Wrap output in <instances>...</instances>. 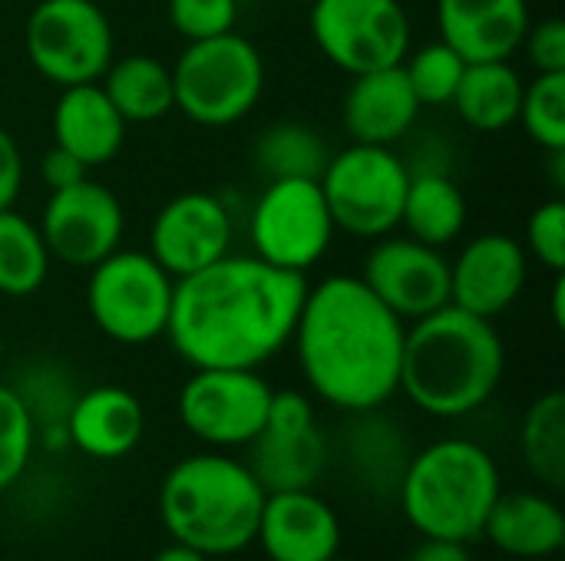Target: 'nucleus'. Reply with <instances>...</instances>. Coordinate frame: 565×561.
Wrapping results in <instances>:
<instances>
[{
  "label": "nucleus",
  "instance_id": "nucleus-1",
  "mask_svg": "<svg viewBox=\"0 0 565 561\" xmlns=\"http://www.w3.org/2000/svg\"><path fill=\"white\" fill-rule=\"evenodd\" d=\"M305 294V274L228 251L175 281L166 337L189 367L258 370L291 344Z\"/></svg>",
  "mask_w": 565,
  "mask_h": 561
},
{
  "label": "nucleus",
  "instance_id": "nucleus-2",
  "mask_svg": "<svg viewBox=\"0 0 565 561\" xmlns=\"http://www.w3.org/2000/svg\"><path fill=\"white\" fill-rule=\"evenodd\" d=\"M407 321L361 278L331 274L308 288L291 344L308 390L334 410L374 413L401 390Z\"/></svg>",
  "mask_w": 565,
  "mask_h": 561
},
{
  "label": "nucleus",
  "instance_id": "nucleus-3",
  "mask_svg": "<svg viewBox=\"0 0 565 561\" xmlns=\"http://www.w3.org/2000/svg\"><path fill=\"white\" fill-rule=\"evenodd\" d=\"M503 370L507 347L493 321L444 304L407 324L397 393L427 417L457 420L493 400Z\"/></svg>",
  "mask_w": 565,
  "mask_h": 561
},
{
  "label": "nucleus",
  "instance_id": "nucleus-4",
  "mask_svg": "<svg viewBox=\"0 0 565 561\" xmlns=\"http://www.w3.org/2000/svg\"><path fill=\"white\" fill-rule=\"evenodd\" d=\"M265 489L248 463L212 450L179 460L159 486V519L172 542L209 559L255 546Z\"/></svg>",
  "mask_w": 565,
  "mask_h": 561
},
{
  "label": "nucleus",
  "instance_id": "nucleus-5",
  "mask_svg": "<svg viewBox=\"0 0 565 561\" xmlns=\"http://www.w3.org/2000/svg\"><path fill=\"white\" fill-rule=\"evenodd\" d=\"M401 509L424 539L473 542L503 493L493 453L473 440H437L407 460L401 473Z\"/></svg>",
  "mask_w": 565,
  "mask_h": 561
},
{
  "label": "nucleus",
  "instance_id": "nucleus-6",
  "mask_svg": "<svg viewBox=\"0 0 565 561\" xmlns=\"http://www.w3.org/2000/svg\"><path fill=\"white\" fill-rule=\"evenodd\" d=\"M169 69L175 109L205 129L242 122L265 93V60L235 30L189 43Z\"/></svg>",
  "mask_w": 565,
  "mask_h": 561
},
{
  "label": "nucleus",
  "instance_id": "nucleus-7",
  "mask_svg": "<svg viewBox=\"0 0 565 561\" xmlns=\"http://www.w3.org/2000/svg\"><path fill=\"white\" fill-rule=\"evenodd\" d=\"M175 278L149 255L116 248L89 268L86 311L116 344L142 347L166 337Z\"/></svg>",
  "mask_w": 565,
  "mask_h": 561
},
{
  "label": "nucleus",
  "instance_id": "nucleus-8",
  "mask_svg": "<svg viewBox=\"0 0 565 561\" xmlns=\"http://www.w3.org/2000/svg\"><path fill=\"white\" fill-rule=\"evenodd\" d=\"M318 185L338 231L377 241L401 225L411 169L391 145L351 142L328 155Z\"/></svg>",
  "mask_w": 565,
  "mask_h": 561
},
{
  "label": "nucleus",
  "instance_id": "nucleus-9",
  "mask_svg": "<svg viewBox=\"0 0 565 561\" xmlns=\"http://www.w3.org/2000/svg\"><path fill=\"white\" fill-rule=\"evenodd\" d=\"M30 66L53 86L99 83L116 56V33L96 0H40L23 23Z\"/></svg>",
  "mask_w": 565,
  "mask_h": 561
},
{
  "label": "nucleus",
  "instance_id": "nucleus-10",
  "mask_svg": "<svg viewBox=\"0 0 565 561\" xmlns=\"http://www.w3.org/2000/svg\"><path fill=\"white\" fill-rule=\"evenodd\" d=\"M334 231L318 179L268 182L248 215L252 255L295 274H305L328 255Z\"/></svg>",
  "mask_w": 565,
  "mask_h": 561
},
{
  "label": "nucleus",
  "instance_id": "nucleus-11",
  "mask_svg": "<svg viewBox=\"0 0 565 561\" xmlns=\"http://www.w3.org/2000/svg\"><path fill=\"white\" fill-rule=\"evenodd\" d=\"M308 7L315 46L348 76L397 66L411 53V13L401 0H311Z\"/></svg>",
  "mask_w": 565,
  "mask_h": 561
},
{
  "label": "nucleus",
  "instance_id": "nucleus-12",
  "mask_svg": "<svg viewBox=\"0 0 565 561\" xmlns=\"http://www.w3.org/2000/svg\"><path fill=\"white\" fill-rule=\"evenodd\" d=\"M271 384L248 367H192L179 390V420L185 433L212 450L248 446L268 417Z\"/></svg>",
  "mask_w": 565,
  "mask_h": 561
},
{
  "label": "nucleus",
  "instance_id": "nucleus-13",
  "mask_svg": "<svg viewBox=\"0 0 565 561\" xmlns=\"http://www.w3.org/2000/svg\"><path fill=\"white\" fill-rule=\"evenodd\" d=\"M248 450V470L265 493L315 489L328 470V440L318 427L311 397L301 390H275L265 427Z\"/></svg>",
  "mask_w": 565,
  "mask_h": 561
},
{
  "label": "nucleus",
  "instance_id": "nucleus-14",
  "mask_svg": "<svg viewBox=\"0 0 565 561\" xmlns=\"http://www.w3.org/2000/svg\"><path fill=\"white\" fill-rule=\"evenodd\" d=\"M36 225L53 261L89 271L119 248L126 215L119 198L103 182L86 175L76 185L50 192Z\"/></svg>",
  "mask_w": 565,
  "mask_h": 561
},
{
  "label": "nucleus",
  "instance_id": "nucleus-15",
  "mask_svg": "<svg viewBox=\"0 0 565 561\" xmlns=\"http://www.w3.org/2000/svg\"><path fill=\"white\" fill-rule=\"evenodd\" d=\"M361 281L407 324L450 304V261L444 248H430L411 235L377 238L364 258Z\"/></svg>",
  "mask_w": 565,
  "mask_h": 561
},
{
  "label": "nucleus",
  "instance_id": "nucleus-16",
  "mask_svg": "<svg viewBox=\"0 0 565 561\" xmlns=\"http://www.w3.org/2000/svg\"><path fill=\"white\" fill-rule=\"evenodd\" d=\"M235 225L225 202L212 192L169 198L149 228V255L179 281L232 251Z\"/></svg>",
  "mask_w": 565,
  "mask_h": 561
},
{
  "label": "nucleus",
  "instance_id": "nucleus-17",
  "mask_svg": "<svg viewBox=\"0 0 565 561\" xmlns=\"http://www.w3.org/2000/svg\"><path fill=\"white\" fill-rule=\"evenodd\" d=\"M530 278V255L523 241L503 231L477 235L450 261V304L493 321L513 308Z\"/></svg>",
  "mask_w": 565,
  "mask_h": 561
},
{
  "label": "nucleus",
  "instance_id": "nucleus-18",
  "mask_svg": "<svg viewBox=\"0 0 565 561\" xmlns=\"http://www.w3.org/2000/svg\"><path fill=\"white\" fill-rule=\"evenodd\" d=\"M255 546L268 561H328L341 552V519L315 489L268 493Z\"/></svg>",
  "mask_w": 565,
  "mask_h": 561
},
{
  "label": "nucleus",
  "instance_id": "nucleus-19",
  "mask_svg": "<svg viewBox=\"0 0 565 561\" xmlns=\"http://www.w3.org/2000/svg\"><path fill=\"white\" fill-rule=\"evenodd\" d=\"M63 433L89 460L99 463L122 460L142 443L146 433L142 400L116 384L89 387L66 407Z\"/></svg>",
  "mask_w": 565,
  "mask_h": 561
},
{
  "label": "nucleus",
  "instance_id": "nucleus-20",
  "mask_svg": "<svg viewBox=\"0 0 565 561\" xmlns=\"http://www.w3.org/2000/svg\"><path fill=\"white\" fill-rule=\"evenodd\" d=\"M530 23V0H437L440 40L467 63L510 60Z\"/></svg>",
  "mask_w": 565,
  "mask_h": 561
},
{
  "label": "nucleus",
  "instance_id": "nucleus-21",
  "mask_svg": "<svg viewBox=\"0 0 565 561\" xmlns=\"http://www.w3.org/2000/svg\"><path fill=\"white\" fill-rule=\"evenodd\" d=\"M420 103L404 76V66H384L351 76L341 103V122L351 142L394 145L411 132L420 116Z\"/></svg>",
  "mask_w": 565,
  "mask_h": 561
},
{
  "label": "nucleus",
  "instance_id": "nucleus-22",
  "mask_svg": "<svg viewBox=\"0 0 565 561\" xmlns=\"http://www.w3.org/2000/svg\"><path fill=\"white\" fill-rule=\"evenodd\" d=\"M53 145L76 155L86 169L113 162L126 142V119L99 83L63 86L53 106Z\"/></svg>",
  "mask_w": 565,
  "mask_h": 561
},
{
  "label": "nucleus",
  "instance_id": "nucleus-23",
  "mask_svg": "<svg viewBox=\"0 0 565 561\" xmlns=\"http://www.w3.org/2000/svg\"><path fill=\"white\" fill-rule=\"evenodd\" d=\"M483 536L510 559H550L565 546V516L550 496L500 493Z\"/></svg>",
  "mask_w": 565,
  "mask_h": 561
},
{
  "label": "nucleus",
  "instance_id": "nucleus-24",
  "mask_svg": "<svg viewBox=\"0 0 565 561\" xmlns=\"http://www.w3.org/2000/svg\"><path fill=\"white\" fill-rule=\"evenodd\" d=\"M523 76L510 60L467 63L450 106L477 132H503L516 122L523 103Z\"/></svg>",
  "mask_w": 565,
  "mask_h": 561
},
{
  "label": "nucleus",
  "instance_id": "nucleus-25",
  "mask_svg": "<svg viewBox=\"0 0 565 561\" xmlns=\"http://www.w3.org/2000/svg\"><path fill=\"white\" fill-rule=\"evenodd\" d=\"M99 86L126 122H156L175 109L172 69L149 53L113 56Z\"/></svg>",
  "mask_w": 565,
  "mask_h": 561
},
{
  "label": "nucleus",
  "instance_id": "nucleus-26",
  "mask_svg": "<svg viewBox=\"0 0 565 561\" xmlns=\"http://www.w3.org/2000/svg\"><path fill=\"white\" fill-rule=\"evenodd\" d=\"M401 225L414 241L447 248L467 228V198L460 185L444 172H411Z\"/></svg>",
  "mask_w": 565,
  "mask_h": 561
},
{
  "label": "nucleus",
  "instance_id": "nucleus-27",
  "mask_svg": "<svg viewBox=\"0 0 565 561\" xmlns=\"http://www.w3.org/2000/svg\"><path fill=\"white\" fill-rule=\"evenodd\" d=\"M50 248L40 235V225L20 215L17 208L0 212V294L30 298L46 284Z\"/></svg>",
  "mask_w": 565,
  "mask_h": 561
},
{
  "label": "nucleus",
  "instance_id": "nucleus-28",
  "mask_svg": "<svg viewBox=\"0 0 565 561\" xmlns=\"http://www.w3.org/2000/svg\"><path fill=\"white\" fill-rule=\"evenodd\" d=\"M520 450L530 473L550 486H565V393L550 390L536 397L520 427Z\"/></svg>",
  "mask_w": 565,
  "mask_h": 561
},
{
  "label": "nucleus",
  "instance_id": "nucleus-29",
  "mask_svg": "<svg viewBox=\"0 0 565 561\" xmlns=\"http://www.w3.org/2000/svg\"><path fill=\"white\" fill-rule=\"evenodd\" d=\"M258 172L275 179H318L328 165V145L305 122H275L255 142Z\"/></svg>",
  "mask_w": 565,
  "mask_h": 561
},
{
  "label": "nucleus",
  "instance_id": "nucleus-30",
  "mask_svg": "<svg viewBox=\"0 0 565 561\" xmlns=\"http://www.w3.org/2000/svg\"><path fill=\"white\" fill-rule=\"evenodd\" d=\"M516 122L526 129V136L546 149H565V73H536L533 83L523 86V103Z\"/></svg>",
  "mask_w": 565,
  "mask_h": 561
},
{
  "label": "nucleus",
  "instance_id": "nucleus-31",
  "mask_svg": "<svg viewBox=\"0 0 565 561\" xmlns=\"http://www.w3.org/2000/svg\"><path fill=\"white\" fill-rule=\"evenodd\" d=\"M404 76L420 106H447L457 93V83L467 69V60L444 40L424 43L420 50L401 60Z\"/></svg>",
  "mask_w": 565,
  "mask_h": 561
},
{
  "label": "nucleus",
  "instance_id": "nucleus-32",
  "mask_svg": "<svg viewBox=\"0 0 565 561\" xmlns=\"http://www.w3.org/2000/svg\"><path fill=\"white\" fill-rule=\"evenodd\" d=\"M36 417L17 387L0 384V493H7L30 466L36 450Z\"/></svg>",
  "mask_w": 565,
  "mask_h": 561
},
{
  "label": "nucleus",
  "instance_id": "nucleus-33",
  "mask_svg": "<svg viewBox=\"0 0 565 561\" xmlns=\"http://www.w3.org/2000/svg\"><path fill=\"white\" fill-rule=\"evenodd\" d=\"M169 23L189 43L209 40L218 33L235 30L238 23V0H169L166 3Z\"/></svg>",
  "mask_w": 565,
  "mask_h": 561
},
{
  "label": "nucleus",
  "instance_id": "nucleus-34",
  "mask_svg": "<svg viewBox=\"0 0 565 561\" xmlns=\"http://www.w3.org/2000/svg\"><path fill=\"white\" fill-rule=\"evenodd\" d=\"M526 255L536 258L543 268H550L553 274L565 271V202L563 198H550L540 202L526 222V241H523Z\"/></svg>",
  "mask_w": 565,
  "mask_h": 561
},
{
  "label": "nucleus",
  "instance_id": "nucleus-35",
  "mask_svg": "<svg viewBox=\"0 0 565 561\" xmlns=\"http://www.w3.org/2000/svg\"><path fill=\"white\" fill-rule=\"evenodd\" d=\"M526 60L536 73H565V20L546 17L540 23H530L523 43Z\"/></svg>",
  "mask_w": 565,
  "mask_h": 561
},
{
  "label": "nucleus",
  "instance_id": "nucleus-36",
  "mask_svg": "<svg viewBox=\"0 0 565 561\" xmlns=\"http://www.w3.org/2000/svg\"><path fill=\"white\" fill-rule=\"evenodd\" d=\"M23 188V152L17 139L0 126V212L13 208Z\"/></svg>",
  "mask_w": 565,
  "mask_h": 561
},
{
  "label": "nucleus",
  "instance_id": "nucleus-37",
  "mask_svg": "<svg viewBox=\"0 0 565 561\" xmlns=\"http://www.w3.org/2000/svg\"><path fill=\"white\" fill-rule=\"evenodd\" d=\"M40 175H43L46 188H50V192H56V188L76 185L79 179H86V175H89V169H86L76 155H70L66 149L50 145V149L43 152V159H40Z\"/></svg>",
  "mask_w": 565,
  "mask_h": 561
},
{
  "label": "nucleus",
  "instance_id": "nucleus-38",
  "mask_svg": "<svg viewBox=\"0 0 565 561\" xmlns=\"http://www.w3.org/2000/svg\"><path fill=\"white\" fill-rule=\"evenodd\" d=\"M407 561H473L467 542H450V539H424Z\"/></svg>",
  "mask_w": 565,
  "mask_h": 561
},
{
  "label": "nucleus",
  "instance_id": "nucleus-39",
  "mask_svg": "<svg viewBox=\"0 0 565 561\" xmlns=\"http://www.w3.org/2000/svg\"><path fill=\"white\" fill-rule=\"evenodd\" d=\"M152 561H209V555H202V552H195V549H189V546H182V542H172V546H166L162 552H156V559Z\"/></svg>",
  "mask_w": 565,
  "mask_h": 561
},
{
  "label": "nucleus",
  "instance_id": "nucleus-40",
  "mask_svg": "<svg viewBox=\"0 0 565 561\" xmlns=\"http://www.w3.org/2000/svg\"><path fill=\"white\" fill-rule=\"evenodd\" d=\"M563 301H565V278L563 274H556V284H553V321H556V327H563L565 324Z\"/></svg>",
  "mask_w": 565,
  "mask_h": 561
},
{
  "label": "nucleus",
  "instance_id": "nucleus-41",
  "mask_svg": "<svg viewBox=\"0 0 565 561\" xmlns=\"http://www.w3.org/2000/svg\"><path fill=\"white\" fill-rule=\"evenodd\" d=\"M0 364H3V337H0Z\"/></svg>",
  "mask_w": 565,
  "mask_h": 561
},
{
  "label": "nucleus",
  "instance_id": "nucleus-42",
  "mask_svg": "<svg viewBox=\"0 0 565 561\" xmlns=\"http://www.w3.org/2000/svg\"><path fill=\"white\" fill-rule=\"evenodd\" d=\"M328 561H351V559H341V555H334V559H328Z\"/></svg>",
  "mask_w": 565,
  "mask_h": 561
},
{
  "label": "nucleus",
  "instance_id": "nucleus-43",
  "mask_svg": "<svg viewBox=\"0 0 565 561\" xmlns=\"http://www.w3.org/2000/svg\"><path fill=\"white\" fill-rule=\"evenodd\" d=\"M298 3H311V0H298Z\"/></svg>",
  "mask_w": 565,
  "mask_h": 561
}]
</instances>
